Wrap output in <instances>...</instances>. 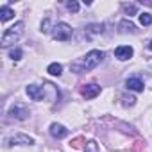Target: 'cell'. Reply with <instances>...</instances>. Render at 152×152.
<instances>
[{
	"mask_svg": "<svg viewBox=\"0 0 152 152\" xmlns=\"http://www.w3.org/2000/svg\"><path fill=\"white\" fill-rule=\"evenodd\" d=\"M102 59H104V52H100V50H91V52H88V54L81 59V63H73V64H72V70H73L75 73L93 70L95 66H99V64L102 63Z\"/></svg>",
	"mask_w": 152,
	"mask_h": 152,
	"instance_id": "obj_1",
	"label": "cell"
},
{
	"mask_svg": "<svg viewBox=\"0 0 152 152\" xmlns=\"http://www.w3.org/2000/svg\"><path fill=\"white\" fill-rule=\"evenodd\" d=\"M23 34V22H16L13 27H9L4 34H2V41H0V45H2L4 48L11 47L13 43H16Z\"/></svg>",
	"mask_w": 152,
	"mask_h": 152,
	"instance_id": "obj_2",
	"label": "cell"
},
{
	"mask_svg": "<svg viewBox=\"0 0 152 152\" xmlns=\"http://www.w3.org/2000/svg\"><path fill=\"white\" fill-rule=\"evenodd\" d=\"M72 34H73V31H72V27L68 23L59 22V23L54 25V31H52V38L54 39H57V41H68L72 38Z\"/></svg>",
	"mask_w": 152,
	"mask_h": 152,
	"instance_id": "obj_3",
	"label": "cell"
},
{
	"mask_svg": "<svg viewBox=\"0 0 152 152\" xmlns=\"http://www.w3.org/2000/svg\"><path fill=\"white\" fill-rule=\"evenodd\" d=\"M99 93H100V86H99V84H95V83H91V84H84V86L81 88V95H83L86 100L95 99Z\"/></svg>",
	"mask_w": 152,
	"mask_h": 152,
	"instance_id": "obj_4",
	"label": "cell"
},
{
	"mask_svg": "<svg viewBox=\"0 0 152 152\" xmlns=\"http://www.w3.org/2000/svg\"><path fill=\"white\" fill-rule=\"evenodd\" d=\"M27 95H29L32 100H38V102H39V100H43V99H45V95H47V93H45V88H43V86L29 84V86H27Z\"/></svg>",
	"mask_w": 152,
	"mask_h": 152,
	"instance_id": "obj_5",
	"label": "cell"
},
{
	"mask_svg": "<svg viewBox=\"0 0 152 152\" xmlns=\"http://www.w3.org/2000/svg\"><path fill=\"white\" fill-rule=\"evenodd\" d=\"M9 115H11L13 118H16V120H25V118L29 116V109H27L23 104H15V106H11Z\"/></svg>",
	"mask_w": 152,
	"mask_h": 152,
	"instance_id": "obj_6",
	"label": "cell"
},
{
	"mask_svg": "<svg viewBox=\"0 0 152 152\" xmlns=\"http://www.w3.org/2000/svg\"><path fill=\"white\" fill-rule=\"evenodd\" d=\"M32 143H34V140L31 136H27V134H16V136L7 140L9 147H13V145H32Z\"/></svg>",
	"mask_w": 152,
	"mask_h": 152,
	"instance_id": "obj_7",
	"label": "cell"
},
{
	"mask_svg": "<svg viewBox=\"0 0 152 152\" xmlns=\"http://www.w3.org/2000/svg\"><path fill=\"white\" fill-rule=\"evenodd\" d=\"M132 54H134L132 47H127V45L118 47V48L115 50V57H116V59H120V61H127V59H131V57H132Z\"/></svg>",
	"mask_w": 152,
	"mask_h": 152,
	"instance_id": "obj_8",
	"label": "cell"
},
{
	"mask_svg": "<svg viewBox=\"0 0 152 152\" xmlns=\"http://www.w3.org/2000/svg\"><path fill=\"white\" fill-rule=\"evenodd\" d=\"M125 86H127V90H132V91H138V93H141V91L145 90L143 81L138 79V77H131V79H127V81H125Z\"/></svg>",
	"mask_w": 152,
	"mask_h": 152,
	"instance_id": "obj_9",
	"label": "cell"
},
{
	"mask_svg": "<svg viewBox=\"0 0 152 152\" xmlns=\"http://www.w3.org/2000/svg\"><path fill=\"white\" fill-rule=\"evenodd\" d=\"M50 134H52L56 140H61V138L68 136V129H64L61 124H52V125H50Z\"/></svg>",
	"mask_w": 152,
	"mask_h": 152,
	"instance_id": "obj_10",
	"label": "cell"
},
{
	"mask_svg": "<svg viewBox=\"0 0 152 152\" xmlns=\"http://www.w3.org/2000/svg\"><path fill=\"white\" fill-rule=\"evenodd\" d=\"M13 16H15V11L9 6H2V7H0V20H2V22H7Z\"/></svg>",
	"mask_w": 152,
	"mask_h": 152,
	"instance_id": "obj_11",
	"label": "cell"
},
{
	"mask_svg": "<svg viewBox=\"0 0 152 152\" xmlns=\"http://www.w3.org/2000/svg\"><path fill=\"white\" fill-rule=\"evenodd\" d=\"M104 32V25L102 23H91L86 27V34H102Z\"/></svg>",
	"mask_w": 152,
	"mask_h": 152,
	"instance_id": "obj_12",
	"label": "cell"
},
{
	"mask_svg": "<svg viewBox=\"0 0 152 152\" xmlns=\"http://www.w3.org/2000/svg\"><path fill=\"white\" fill-rule=\"evenodd\" d=\"M47 72L50 73V75H59L63 73V64H59V63H52V64H48V68H47Z\"/></svg>",
	"mask_w": 152,
	"mask_h": 152,
	"instance_id": "obj_13",
	"label": "cell"
},
{
	"mask_svg": "<svg viewBox=\"0 0 152 152\" xmlns=\"http://www.w3.org/2000/svg\"><path fill=\"white\" fill-rule=\"evenodd\" d=\"M120 27H122V32H136V27L131 22H127V20H122L120 22Z\"/></svg>",
	"mask_w": 152,
	"mask_h": 152,
	"instance_id": "obj_14",
	"label": "cell"
},
{
	"mask_svg": "<svg viewBox=\"0 0 152 152\" xmlns=\"http://www.w3.org/2000/svg\"><path fill=\"white\" fill-rule=\"evenodd\" d=\"M124 11H125V15H129V16L136 15V4H124Z\"/></svg>",
	"mask_w": 152,
	"mask_h": 152,
	"instance_id": "obj_15",
	"label": "cell"
},
{
	"mask_svg": "<svg viewBox=\"0 0 152 152\" xmlns=\"http://www.w3.org/2000/svg\"><path fill=\"white\" fill-rule=\"evenodd\" d=\"M140 23H141V25H145V27H147V25H150V23H152V16H150V15H147V13L140 15Z\"/></svg>",
	"mask_w": 152,
	"mask_h": 152,
	"instance_id": "obj_16",
	"label": "cell"
},
{
	"mask_svg": "<svg viewBox=\"0 0 152 152\" xmlns=\"http://www.w3.org/2000/svg\"><path fill=\"white\" fill-rule=\"evenodd\" d=\"M22 56H23V52H22L20 48H15V50H11V52H9V57H11L13 61H20V59H22Z\"/></svg>",
	"mask_w": 152,
	"mask_h": 152,
	"instance_id": "obj_17",
	"label": "cell"
},
{
	"mask_svg": "<svg viewBox=\"0 0 152 152\" xmlns=\"http://www.w3.org/2000/svg\"><path fill=\"white\" fill-rule=\"evenodd\" d=\"M66 7H68V11H72V13H77V11H79V4L75 2V0H68V2H66Z\"/></svg>",
	"mask_w": 152,
	"mask_h": 152,
	"instance_id": "obj_18",
	"label": "cell"
},
{
	"mask_svg": "<svg viewBox=\"0 0 152 152\" xmlns=\"http://www.w3.org/2000/svg\"><path fill=\"white\" fill-rule=\"evenodd\" d=\"M97 150H99L97 141H88L86 143V152H97Z\"/></svg>",
	"mask_w": 152,
	"mask_h": 152,
	"instance_id": "obj_19",
	"label": "cell"
},
{
	"mask_svg": "<svg viewBox=\"0 0 152 152\" xmlns=\"http://www.w3.org/2000/svg\"><path fill=\"white\" fill-rule=\"evenodd\" d=\"M124 104L125 106H134L136 104V99L134 97H124Z\"/></svg>",
	"mask_w": 152,
	"mask_h": 152,
	"instance_id": "obj_20",
	"label": "cell"
},
{
	"mask_svg": "<svg viewBox=\"0 0 152 152\" xmlns=\"http://www.w3.org/2000/svg\"><path fill=\"white\" fill-rule=\"evenodd\" d=\"M48 23H50L48 20H43V23H41V32H48V31H50V29H48Z\"/></svg>",
	"mask_w": 152,
	"mask_h": 152,
	"instance_id": "obj_21",
	"label": "cell"
},
{
	"mask_svg": "<svg viewBox=\"0 0 152 152\" xmlns=\"http://www.w3.org/2000/svg\"><path fill=\"white\" fill-rule=\"evenodd\" d=\"M141 4H143V6H148V7H152V0H141Z\"/></svg>",
	"mask_w": 152,
	"mask_h": 152,
	"instance_id": "obj_22",
	"label": "cell"
},
{
	"mask_svg": "<svg viewBox=\"0 0 152 152\" xmlns=\"http://www.w3.org/2000/svg\"><path fill=\"white\" fill-rule=\"evenodd\" d=\"M148 48H150V50H152V43H150V45H148Z\"/></svg>",
	"mask_w": 152,
	"mask_h": 152,
	"instance_id": "obj_23",
	"label": "cell"
}]
</instances>
